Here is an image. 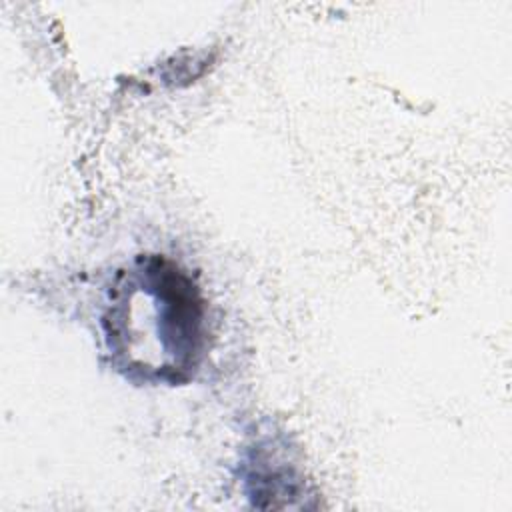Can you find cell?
<instances>
[{
	"mask_svg": "<svg viewBox=\"0 0 512 512\" xmlns=\"http://www.w3.org/2000/svg\"><path fill=\"white\" fill-rule=\"evenodd\" d=\"M134 272L126 280L120 310L110 312L108 322H114L110 336L130 330V340L122 342L126 352L152 328L156 336L154 372L176 380L196 364L200 354L202 302L194 284L166 260H148Z\"/></svg>",
	"mask_w": 512,
	"mask_h": 512,
	"instance_id": "6da1fadb",
	"label": "cell"
}]
</instances>
